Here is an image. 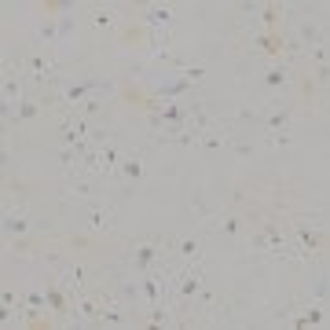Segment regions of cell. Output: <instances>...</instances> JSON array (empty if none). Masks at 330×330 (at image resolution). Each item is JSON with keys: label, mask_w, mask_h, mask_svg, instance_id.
<instances>
[{"label": "cell", "mask_w": 330, "mask_h": 330, "mask_svg": "<svg viewBox=\"0 0 330 330\" xmlns=\"http://www.w3.org/2000/svg\"><path fill=\"white\" fill-rule=\"evenodd\" d=\"M114 162H118V154H114V151H99V154H92V173H96V176L114 173Z\"/></svg>", "instance_id": "1"}, {"label": "cell", "mask_w": 330, "mask_h": 330, "mask_svg": "<svg viewBox=\"0 0 330 330\" xmlns=\"http://www.w3.org/2000/svg\"><path fill=\"white\" fill-rule=\"evenodd\" d=\"M92 228H99V231H106V228H110V213L96 209V213H92Z\"/></svg>", "instance_id": "2"}, {"label": "cell", "mask_w": 330, "mask_h": 330, "mask_svg": "<svg viewBox=\"0 0 330 330\" xmlns=\"http://www.w3.org/2000/svg\"><path fill=\"white\" fill-rule=\"evenodd\" d=\"M151 260H154V246H143L140 253H136V264H140V268H147Z\"/></svg>", "instance_id": "3"}, {"label": "cell", "mask_w": 330, "mask_h": 330, "mask_svg": "<svg viewBox=\"0 0 330 330\" xmlns=\"http://www.w3.org/2000/svg\"><path fill=\"white\" fill-rule=\"evenodd\" d=\"M143 173V162H140V158H128V162H125V176H140Z\"/></svg>", "instance_id": "4"}, {"label": "cell", "mask_w": 330, "mask_h": 330, "mask_svg": "<svg viewBox=\"0 0 330 330\" xmlns=\"http://www.w3.org/2000/svg\"><path fill=\"white\" fill-rule=\"evenodd\" d=\"M191 290H198V272L195 275H183V294H191Z\"/></svg>", "instance_id": "5"}, {"label": "cell", "mask_w": 330, "mask_h": 330, "mask_svg": "<svg viewBox=\"0 0 330 330\" xmlns=\"http://www.w3.org/2000/svg\"><path fill=\"white\" fill-rule=\"evenodd\" d=\"M7 228H11V231H26V220H22V217H11V220H7Z\"/></svg>", "instance_id": "6"}]
</instances>
